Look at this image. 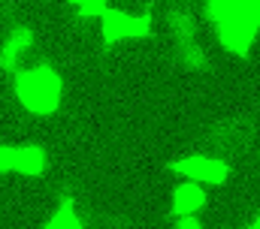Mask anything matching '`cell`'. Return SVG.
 Returning <instances> with one entry per match:
<instances>
[{"label":"cell","mask_w":260,"mask_h":229,"mask_svg":"<svg viewBox=\"0 0 260 229\" xmlns=\"http://www.w3.org/2000/svg\"><path fill=\"white\" fill-rule=\"evenodd\" d=\"M12 91L21 109L37 118H52L64 103V79L49 63L18 66L12 75Z\"/></svg>","instance_id":"6da1fadb"},{"label":"cell","mask_w":260,"mask_h":229,"mask_svg":"<svg viewBox=\"0 0 260 229\" xmlns=\"http://www.w3.org/2000/svg\"><path fill=\"white\" fill-rule=\"evenodd\" d=\"M218 43L233 57H248L260 36V0H242L218 27Z\"/></svg>","instance_id":"7a4b0ae2"},{"label":"cell","mask_w":260,"mask_h":229,"mask_svg":"<svg viewBox=\"0 0 260 229\" xmlns=\"http://www.w3.org/2000/svg\"><path fill=\"white\" fill-rule=\"evenodd\" d=\"M49 157L43 145H0V175H24L40 178L46 175Z\"/></svg>","instance_id":"3957f363"},{"label":"cell","mask_w":260,"mask_h":229,"mask_svg":"<svg viewBox=\"0 0 260 229\" xmlns=\"http://www.w3.org/2000/svg\"><path fill=\"white\" fill-rule=\"evenodd\" d=\"M100 33L106 43H127V40H142L151 33V21L142 15H133L124 9H106L100 15Z\"/></svg>","instance_id":"277c9868"},{"label":"cell","mask_w":260,"mask_h":229,"mask_svg":"<svg viewBox=\"0 0 260 229\" xmlns=\"http://www.w3.org/2000/svg\"><path fill=\"white\" fill-rule=\"evenodd\" d=\"M173 172L182 175V178L200 181V184H224V181L230 178V163H227V160H218V157L194 154V157L176 160V163H173Z\"/></svg>","instance_id":"5b68a950"},{"label":"cell","mask_w":260,"mask_h":229,"mask_svg":"<svg viewBox=\"0 0 260 229\" xmlns=\"http://www.w3.org/2000/svg\"><path fill=\"white\" fill-rule=\"evenodd\" d=\"M34 43H37V36L27 24H12L3 36V43H0V66L9 69V72L18 69L21 60L27 57V52L34 49Z\"/></svg>","instance_id":"8992f818"},{"label":"cell","mask_w":260,"mask_h":229,"mask_svg":"<svg viewBox=\"0 0 260 229\" xmlns=\"http://www.w3.org/2000/svg\"><path fill=\"white\" fill-rule=\"evenodd\" d=\"M206 205V190L200 181L185 178L176 190H173V214H197Z\"/></svg>","instance_id":"52a82bcc"},{"label":"cell","mask_w":260,"mask_h":229,"mask_svg":"<svg viewBox=\"0 0 260 229\" xmlns=\"http://www.w3.org/2000/svg\"><path fill=\"white\" fill-rule=\"evenodd\" d=\"M170 36L176 40V46L197 40V18L188 9H173L170 12Z\"/></svg>","instance_id":"ba28073f"},{"label":"cell","mask_w":260,"mask_h":229,"mask_svg":"<svg viewBox=\"0 0 260 229\" xmlns=\"http://www.w3.org/2000/svg\"><path fill=\"white\" fill-rule=\"evenodd\" d=\"M79 226H85V217H82L79 205L70 202V199H64V202L52 211V217L46 220V229H79Z\"/></svg>","instance_id":"9c48e42d"},{"label":"cell","mask_w":260,"mask_h":229,"mask_svg":"<svg viewBox=\"0 0 260 229\" xmlns=\"http://www.w3.org/2000/svg\"><path fill=\"white\" fill-rule=\"evenodd\" d=\"M176 49H179V63L185 69H191V72H206L209 69V55H206V49L197 40L194 43H182Z\"/></svg>","instance_id":"30bf717a"},{"label":"cell","mask_w":260,"mask_h":229,"mask_svg":"<svg viewBox=\"0 0 260 229\" xmlns=\"http://www.w3.org/2000/svg\"><path fill=\"white\" fill-rule=\"evenodd\" d=\"M242 0H206V15H209V21H212V27H218L236 6H239Z\"/></svg>","instance_id":"8fae6325"},{"label":"cell","mask_w":260,"mask_h":229,"mask_svg":"<svg viewBox=\"0 0 260 229\" xmlns=\"http://www.w3.org/2000/svg\"><path fill=\"white\" fill-rule=\"evenodd\" d=\"M73 6L79 9V15L85 18H100L109 9V0H73Z\"/></svg>","instance_id":"7c38bea8"},{"label":"cell","mask_w":260,"mask_h":229,"mask_svg":"<svg viewBox=\"0 0 260 229\" xmlns=\"http://www.w3.org/2000/svg\"><path fill=\"white\" fill-rule=\"evenodd\" d=\"M173 226L176 229H200L203 220L194 217V214H173Z\"/></svg>","instance_id":"4fadbf2b"},{"label":"cell","mask_w":260,"mask_h":229,"mask_svg":"<svg viewBox=\"0 0 260 229\" xmlns=\"http://www.w3.org/2000/svg\"><path fill=\"white\" fill-rule=\"evenodd\" d=\"M248 226H251V229H260V214H254V217H251V223H248Z\"/></svg>","instance_id":"5bb4252c"}]
</instances>
